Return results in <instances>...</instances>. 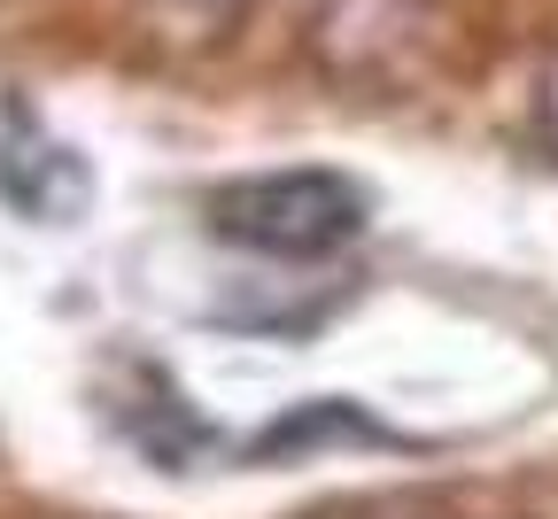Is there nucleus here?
I'll list each match as a JSON object with an SVG mask.
<instances>
[{
    "label": "nucleus",
    "mask_w": 558,
    "mask_h": 519,
    "mask_svg": "<svg viewBox=\"0 0 558 519\" xmlns=\"http://www.w3.org/2000/svg\"><path fill=\"white\" fill-rule=\"evenodd\" d=\"M365 209H373L365 186L341 179V171H264V179H241L209 202V226L233 249L318 264L365 233Z\"/></svg>",
    "instance_id": "1"
},
{
    "label": "nucleus",
    "mask_w": 558,
    "mask_h": 519,
    "mask_svg": "<svg viewBox=\"0 0 558 519\" xmlns=\"http://www.w3.org/2000/svg\"><path fill=\"white\" fill-rule=\"evenodd\" d=\"M543 140L558 147V62H550V79H543Z\"/></svg>",
    "instance_id": "2"
}]
</instances>
